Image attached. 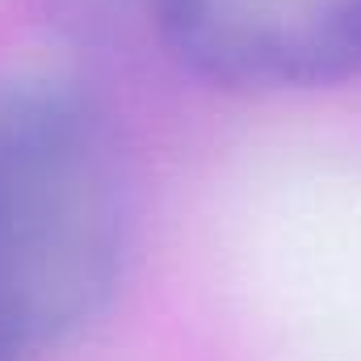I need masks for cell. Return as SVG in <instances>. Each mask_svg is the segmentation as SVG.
Returning a JSON list of instances; mask_svg holds the SVG:
<instances>
[{
    "instance_id": "6da1fadb",
    "label": "cell",
    "mask_w": 361,
    "mask_h": 361,
    "mask_svg": "<svg viewBox=\"0 0 361 361\" xmlns=\"http://www.w3.org/2000/svg\"><path fill=\"white\" fill-rule=\"evenodd\" d=\"M130 164L92 92L0 80V361H34L101 315L130 252Z\"/></svg>"
},
{
    "instance_id": "7a4b0ae2",
    "label": "cell",
    "mask_w": 361,
    "mask_h": 361,
    "mask_svg": "<svg viewBox=\"0 0 361 361\" xmlns=\"http://www.w3.org/2000/svg\"><path fill=\"white\" fill-rule=\"evenodd\" d=\"M180 63L235 92H298L361 72V0H147Z\"/></svg>"
}]
</instances>
